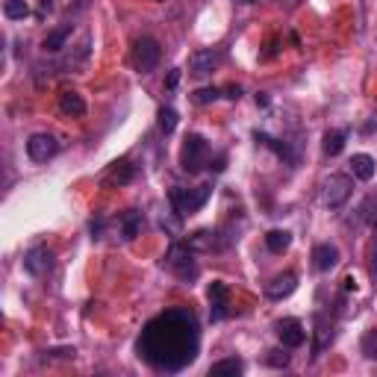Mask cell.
Here are the masks:
<instances>
[{
    "instance_id": "6da1fadb",
    "label": "cell",
    "mask_w": 377,
    "mask_h": 377,
    "mask_svg": "<svg viewBox=\"0 0 377 377\" xmlns=\"http://www.w3.org/2000/svg\"><path fill=\"white\" fill-rule=\"evenodd\" d=\"M160 59H162V48H160V41H157V38L142 36V38L133 41L130 62H133V68H136L139 74H150V71L160 65Z\"/></svg>"
},
{
    "instance_id": "9c48e42d",
    "label": "cell",
    "mask_w": 377,
    "mask_h": 377,
    "mask_svg": "<svg viewBox=\"0 0 377 377\" xmlns=\"http://www.w3.org/2000/svg\"><path fill=\"white\" fill-rule=\"evenodd\" d=\"M274 334L280 336V342L286 348H301L304 339H306V330H304V324L298 319H280L274 324Z\"/></svg>"
},
{
    "instance_id": "8992f818",
    "label": "cell",
    "mask_w": 377,
    "mask_h": 377,
    "mask_svg": "<svg viewBox=\"0 0 377 377\" xmlns=\"http://www.w3.org/2000/svg\"><path fill=\"white\" fill-rule=\"evenodd\" d=\"M56 153H59V142H56V136H51V133H33L27 139V157L33 162H48L56 157Z\"/></svg>"
},
{
    "instance_id": "44dd1931",
    "label": "cell",
    "mask_w": 377,
    "mask_h": 377,
    "mask_svg": "<svg viewBox=\"0 0 377 377\" xmlns=\"http://www.w3.org/2000/svg\"><path fill=\"white\" fill-rule=\"evenodd\" d=\"M133 177H136V168H133L130 162H118L113 171H109V177H106V180H109V183H118V186H124V183H130V180H133Z\"/></svg>"
},
{
    "instance_id": "2e32d148",
    "label": "cell",
    "mask_w": 377,
    "mask_h": 377,
    "mask_svg": "<svg viewBox=\"0 0 377 377\" xmlns=\"http://www.w3.org/2000/svg\"><path fill=\"white\" fill-rule=\"evenodd\" d=\"M351 171H353L357 180H371V177H374V160L368 157V153H353Z\"/></svg>"
},
{
    "instance_id": "277c9868",
    "label": "cell",
    "mask_w": 377,
    "mask_h": 377,
    "mask_svg": "<svg viewBox=\"0 0 377 377\" xmlns=\"http://www.w3.org/2000/svg\"><path fill=\"white\" fill-rule=\"evenodd\" d=\"M210 160V142L204 136H197V133H189L186 142H183V150H180V165L183 171L189 174H197Z\"/></svg>"
},
{
    "instance_id": "4316f807",
    "label": "cell",
    "mask_w": 377,
    "mask_h": 377,
    "mask_svg": "<svg viewBox=\"0 0 377 377\" xmlns=\"http://www.w3.org/2000/svg\"><path fill=\"white\" fill-rule=\"evenodd\" d=\"M221 98V92L218 88H201V92H195V103H212V100H218Z\"/></svg>"
},
{
    "instance_id": "ac0fdd59",
    "label": "cell",
    "mask_w": 377,
    "mask_h": 377,
    "mask_svg": "<svg viewBox=\"0 0 377 377\" xmlns=\"http://www.w3.org/2000/svg\"><path fill=\"white\" fill-rule=\"evenodd\" d=\"M289 245H292V233L289 230H272L269 236H265V248H269L272 254L289 251Z\"/></svg>"
},
{
    "instance_id": "83f0119b",
    "label": "cell",
    "mask_w": 377,
    "mask_h": 377,
    "mask_svg": "<svg viewBox=\"0 0 377 377\" xmlns=\"http://www.w3.org/2000/svg\"><path fill=\"white\" fill-rule=\"evenodd\" d=\"M224 98H230V100H239V98H242V88H239V86H230Z\"/></svg>"
},
{
    "instance_id": "4fadbf2b",
    "label": "cell",
    "mask_w": 377,
    "mask_h": 377,
    "mask_svg": "<svg viewBox=\"0 0 377 377\" xmlns=\"http://www.w3.org/2000/svg\"><path fill=\"white\" fill-rule=\"evenodd\" d=\"M336 262H339L336 245L324 242V245H316V248H313V269H316V272H330V269H336Z\"/></svg>"
},
{
    "instance_id": "e0dca14e",
    "label": "cell",
    "mask_w": 377,
    "mask_h": 377,
    "mask_svg": "<svg viewBox=\"0 0 377 377\" xmlns=\"http://www.w3.org/2000/svg\"><path fill=\"white\" fill-rule=\"evenodd\" d=\"M345 139H348L345 130H327L324 133V145H321L327 157H339V153L345 150Z\"/></svg>"
},
{
    "instance_id": "484cf974",
    "label": "cell",
    "mask_w": 377,
    "mask_h": 377,
    "mask_svg": "<svg viewBox=\"0 0 377 377\" xmlns=\"http://www.w3.org/2000/svg\"><path fill=\"white\" fill-rule=\"evenodd\" d=\"M265 360H269V366H274V368H286L289 366V353L286 351H269V357Z\"/></svg>"
},
{
    "instance_id": "3957f363",
    "label": "cell",
    "mask_w": 377,
    "mask_h": 377,
    "mask_svg": "<svg viewBox=\"0 0 377 377\" xmlns=\"http://www.w3.org/2000/svg\"><path fill=\"white\" fill-rule=\"evenodd\" d=\"M210 195H212V186H195V189H171V207H174V212L177 215H192V212H197L207 201H210Z\"/></svg>"
},
{
    "instance_id": "8fae6325",
    "label": "cell",
    "mask_w": 377,
    "mask_h": 377,
    "mask_svg": "<svg viewBox=\"0 0 377 377\" xmlns=\"http://www.w3.org/2000/svg\"><path fill=\"white\" fill-rule=\"evenodd\" d=\"M210 304H212V321H221V319H227L230 316V289H227V283H221L215 280L210 286Z\"/></svg>"
},
{
    "instance_id": "7402d4cb",
    "label": "cell",
    "mask_w": 377,
    "mask_h": 377,
    "mask_svg": "<svg viewBox=\"0 0 377 377\" xmlns=\"http://www.w3.org/2000/svg\"><path fill=\"white\" fill-rule=\"evenodd\" d=\"M360 221H366V224L377 227V192H371L366 201L360 204Z\"/></svg>"
},
{
    "instance_id": "7c38bea8",
    "label": "cell",
    "mask_w": 377,
    "mask_h": 377,
    "mask_svg": "<svg viewBox=\"0 0 377 377\" xmlns=\"http://www.w3.org/2000/svg\"><path fill=\"white\" fill-rule=\"evenodd\" d=\"M295 289H298V277L292 272H283L265 286V295H269L272 301H283V298H289Z\"/></svg>"
},
{
    "instance_id": "d6986e66",
    "label": "cell",
    "mask_w": 377,
    "mask_h": 377,
    "mask_svg": "<svg viewBox=\"0 0 377 377\" xmlns=\"http://www.w3.org/2000/svg\"><path fill=\"white\" fill-rule=\"evenodd\" d=\"M242 371H245V363L236 360V357H230V360L215 363V366L210 368V377H236V374H242Z\"/></svg>"
},
{
    "instance_id": "9a60e30c",
    "label": "cell",
    "mask_w": 377,
    "mask_h": 377,
    "mask_svg": "<svg viewBox=\"0 0 377 377\" xmlns=\"http://www.w3.org/2000/svg\"><path fill=\"white\" fill-rule=\"evenodd\" d=\"M71 24H62V27H56V30H51L48 33V38H44V44L41 48L48 51V53H56V51H62L65 48V41H68V36H71Z\"/></svg>"
},
{
    "instance_id": "30bf717a",
    "label": "cell",
    "mask_w": 377,
    "mask_h": 377,
    "mask_svg": "<svg viewBox=\"0 0 377 377\" xmlns=\"http://www.w3.org/2000/svg\"><path fill=\"white\" fill-rule=\"evenodd\" d=\"M218 62H221V53L218 51H197L189 59V74L197 77V80H204V77H210L218 68Z\"/></svg>"
},
{
    "instance_id": "5b68a950",
    "label": "cell",
    "mask_w": 377,
    "mask_h": 377,
    "mask_svg": "<svg viewBox=\"0 0 377 377\" xmlns=\"http://www.w3.org/2000/svg\"><path fill=\"white\" fill-rule=\"evenodd\" d=\"M165 265H168V272L177 277V280H183V283H192L197 274H201V269H197V262L192 259V248L189 245H174L165 257Z\"/></svg>"
},
{
    "instance_id": "ffe728a7",
    "label": "cell",
    "mask_w": 377,
    "mask_h": 377,
    "mask_svg": "<svg viewBox=\"0 0 377 377\" xmlns=\"http://www.w3.org/2000/svg\"><path fill=\"white\" fill-rule=\"evenodd\" d=\"M142 212H136V210H133V212H127L124 218H121V236L124 239H136L139 236V230H142Z\"/></svg>"
},
{
    "instance_id": "f1b7e54d",
    "label": "cell",
    "mask_w": 377,
    "mask_h": 377,
    "mask_svg": "<svg viewBox=\"0 0 377 377\" xmlns=\"http://www.w3.org/2000/svg\"><path fill=\"white\" fill-rule=\"evenodd\" d=\"M177 80H180V71H174V74H171V77H168V86H171V88H174V86H177Z\"/></svg>"
},
{
    "instance_id": "f546056e",
    "label": "cell",
    "mask_w": 377,
    "mask_h": 377,
    "mask_svg": "<svg viewBox=\"0 0 377 377\" xmlns=\"http://www.w3.org/2000/svg\"><path fill=\"white\" fill-rule=\"evenodd\" d=\"M236 4H259V0H236Z\"/></svg>"
},
{
    "instance_id": "603a6c76",
    "label": "cell",
    "mask_w": 377,
    "mask_h": 377,
    "mask_svg": "<svg viewBox=\"0 0 377 377\" xmlns=\"http://www.w3.org/2000/svg\"><path fill=\"white\" fill-rule=\"evenodd\" d=\"M4 15L9 21H24L30 15V6H27V0H6L4 4Z\"/></svg>"
},
{
    "instance_id": "cb8c5ba5",
    "label": "cell",
    "mask_w": 377,
    "mask_h": 377,
    "mask_svg": "<svg viewBox=\"0 0 377 377\" xmlns=\"http://www.w3.org/2000/svg\"><path fill=\"white\" fill-rule=\"evenodd\" d=\"M177 121H180V115H177L171 106H162L160 109V130L165 133V136H171V133L177 130Z\"/></svg>"
},
{
    "instance_id": "d4e9b609",
    "label": "cell",
    "mask_w": 377,
    "mask_h": 377,
    "mask_svg": "<svg viewBox=\"0 0 377 377\" xmlns=\"http://www.w3.org/2000/svg\"><path fill=\"white\" fill-rule=\"evenodd\" d=\"M360 348H363V353H366L368 360H377V327L368 330V334L363 336V345Z\"/></svg>"
},
{
    "instance_id": "ba28073f",
    "label": "cell",
    "mask_w": 377,
    "mask_h": 377,
    "mask_svg": "<svg viewBox=\"0 0 377 377\" xmlns=\"http://www.w3.org/2000/svg\"><path fill=\"white\" fill-rule=\"evenodd\" d=\"M186 245H189L192 251L210 254V251H221V248L227 245V242L221 239V233H218V230H212V227H204V230H195V233L186 239Z\"/></svg>"
},
{
    "instance_id": "7a4b0ae2",
    "label": "cell",
    "mask_w": 377,
    "mask_h": 377,
    "mask_svg": "<svg viewBox=\"0 0 377 377\" xmlns=\"http://www.w3.org/2000/svg\"><path fill=\"white\" fill-rule=\"evenodd\" d=\"M351 192H353V180H351L348 174H330V177H324V183H321V189H319L321 204H324L327 210L345 207L348 197H351Z\"/></svg>"
},
{
    "instance_id": "52a82bcc",
    "label": "cell",
    "mask_w": 377,
    "mask_h": 377,
    "mask_svg": "<svg viewBox=\"0 0 377 377\" xmlns=\"http://www.w3.org/2000/svg\"><path fill=\"white\" fill-rule=\"evenodd\" d=\"M51 265H53V251H51L48 245H33V248L24 254V269H27V274H33V277L48 274Z\"/></svg>"
},
{
    "instance_id": "5bb4252c",
    "label": "cell",
    "mask_w": 377,
    "mask_h": 377,
    "mask_svg": "<svg viewBox=\"0 0 377 377\" xmlns=\"http://www.w3.org/2000/svg\"><path fill=\"white\" fill-rule=\"evenodd\" d=\"M59 109H62V115L83 118V115H86V100H83L77 92H62V95H59Z\"/></svg>"
}]
</instances>
